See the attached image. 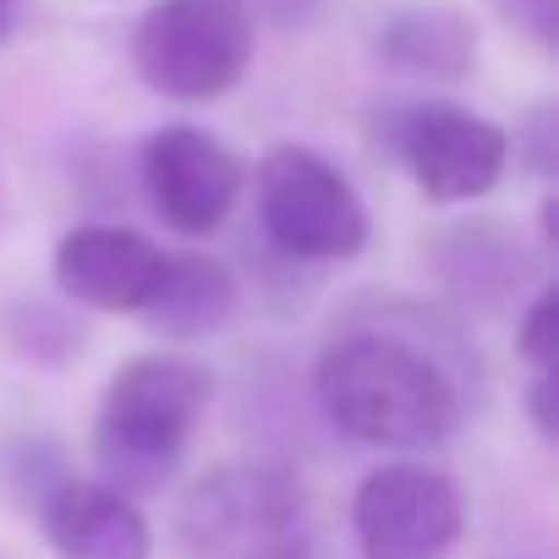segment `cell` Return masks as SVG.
Listing matches in <instances>:
<instances>
[{
	"instance_id": "cell-1",
	"label": "cell",
	"mask_w": 559,
	"mask_h": 559,
	"mask_svg": "<svg viewBox=\"0 0 559 559\" xmlns=\"http://www.w3.org/2000/svg\"><path fill=\"white\" fill-rule=\"evenodd\" d=\"M324 417L373 450H428L461 423V390L423 346L379 330H357L324 346L313 368Z\"/></svg>"
},
{
	"instance_id": "cell-2",
	"label": "cell",
	"mask_w": 559,
	"mask_h": 559,
	"mask_svg": "<svg viewBox=\"0 0 559 559\" xmlns=\"http://www.w3.org/2000/svg\"><path fill=\"white\" fill-rule=\"evenodd\" d=\"M214 406V373L187 352H143L127 357L94 417V461L99 477L121 493H154L181 466L198 423Z\"/></svg>"
},
{
	"instance_id": "cell-3",
	"label": "cell",
	"mask_w": 559,
	"mask_h": 559,
	"mask_svg": "<svg viewBox=\"0 0 559 559\" xmlns=\"http://www.w3.org/2000/svg\"><path fill=\"white\" fill-rule=\"evenodd\" d=\"M192 559H308L313 526L302 483L269 461H225L203 472L176 515Z\"/></svg>"
},
{
	"instance_id": "cell-4",
	"label": "cell",
	"mask_w": 559,
	"mask_h": 559,
	"mask_svg": "<svg viewBox=\"0 0 559 559\" xmlns=\"http://www.w3.org/2000/svg\"><path fill=\"white\" fill-rule=\"evenodd\" d=\"M258 50L247 0H159L132 34L138 78L176 105L225 99Z\"/></svg>"
},
{
	"instance_id": "cell-5",
	"label": "cell",
	"mask_w": 559,
	"mask_h": 559,
	"mask_svg": "<svg viewBox=\"0 0 559 559\" xmlns=\"http://www.w3.org/2000/svg\"><path fill=\"white\" fill-rule=\"evenodd\" d=\"M258 225L263 236L302 263H346L368 247L362 192L308 143H274L258 170Z\"/></svg>"
},
{
	"instance_id": "cell-6",
	"label": "cell",
	"mask_w": 559,
	"mask_h": 559,
	"mask_svg": "<svg viewBox=\"0 0 559 559\" xmlns=\"http://www.w3.org/2000/svg\"><path fill=\"white\" fill-rule=\"evenodd\" d=\"M395 159L433 203H477L510 170V132L466 105L417 99L395 116Z\"/></svg>"
},
{
	"instance_id": "cell-7",
	"label": "cell",
	"mask_w": 559,
	"mask_h": 559,
	"mask_svg": "<svg viewBox=\"0 0 559 559\" xmlns=\"http://www.w3.org/2000/svg\"><path fill=\"white\" fill-rule=\"evenodd\" d=\"M466 526L461 488L417 461L373 466L352 499V532L362 559H450Z\"/></svg>"
},
{
	"instance_id": "cell-8",
	"label": "cell",
	"mask_w": 559,
	"mask_h": 559,
	"mask_svg": "<svg viewBox=\"0 0 559 559\" xmlns=\"http://www.w3.org/2000/svg\"><path fill=\"white\" fill-rule=\"evenodd\" d=\"M138 170H143L148 209L176 236H192V241L214 236L230 219V209H236V198L247 187L241 159L219 138H209L203 127H187V121L159 127L143 143V165Z\"/></svg>"
},
{
	"instance_id": "cell-9",
	"label": "cell",
	"mask_w": 559,
	"mask_h": 559,
	"mask_svg": "<svg viewBox=\"0 0 559 559\" xmlns=\"http://www.w3.org/2000/svg\"><path fill=\"white\" fill-rule=\"evenodd\" d=\"M165 247L132 225H72L56 241V292L88 313H127L138 319L159 292Z\"/></svg>"
},
{
	"instance_id": "cell-10",
	"label": "cell",
	"mask_w": 559,
	"mask_h": 559,
	"mask_svg": "<svg viewBox=\"0 0 559 559\" xmlns=\"http://www.w3.org/2000/svg\"><path fill=\"white\" fill-rule=\"evenodd\" d=\"M39 526L56 559H154L148 515L105 477H67L39 499Z\"/></svg>"
},
{
	"instance_id": "cell-11",
	"label": "cell",
	"mask_w": 559,
	"mask_h": 559,
	"mask_svg": "<svg viewBox=\"0 0 559 559\" xmlns=\"http://www.w3.org/2000/svg\"><path fill=\"white\" fill-rule=\"evenodd\" d=\"M241 308V286L236 274L209 258V252H170L165 258V274H159V292L148 297V308L138 313L159 341H176V346H192V341H209L219 335Z\"/></svg>"
},
{
	"instance_id": "cell-12",
	"label": "cell",
	"mask_w": 559,
	"mask_h": 559,
	"mask_svg": "<svg viewBox=\"0 0 559 559\" xmlns=\"http://www.w3.org/2000/svg\"><path fill=\"white\" fill-rule=\"evenodd\" d=\"M379 50L395 72L428 83H461L477 61V28L450 0H412L379 28Z\"/></svg>"
},
{
	"instance_id": "cell-13",
	"label": "cell",
	"mask_w": 559,
	"mask_h": 559,
	"mask_svg": "<svg viewBox=\"0 0 559 559\" xmlns=\"http://www.w3.org/2000/svg\"><path fill=\"white\" fill-rule=\"evenodd\" d=\"M433 263L444 274V286L455 297H466V302H499L526 280L521 247L499 225H455V230H444L433 241Z\"/></svg>"
},
{
	"instance_id": "cell-14",
	"label": "cell",
	"mask_w": 559,
	"mask_h": 559,
	"mask_svg": "<svg viewBox=\"0 0 559 559\" xmlns=\"http://www.w3.org/2000/svg\"><path fill=\"white\" fill-rule=\"evenodd\" d=\"M0 346L34 368H72L88 352V324L67 297L28 292L0 308Z\"/></svg>"
},
{
	"instance_id": "cell-15",
	"label": "cell",
	"mask_w": 559,
	"mask_h": 559,
	"mask_svg": "<svg viewBox=\"0 0 559 559\" xmlns=\"http://www.w3.org/2000/svg\"><path fill=\"white\" fill-rule=\"evenodd\" d=\"M515 352L532 373H554V362H559V292L554 286H543L526 302V313L515 324Z\"/></svg>"
},
{
	"instance_id": "cell-16",
	"label": "cell",
	"mask_w": 559,
	"mask_h": 559,
	"mask_svg": "<svg viewBox=\"0 0 559 559\" xmlns=\"http://www.w3.org/2000/svg\"><path fill=\"white\" fill-rule=\"evenodd\" d=\"M515 159L532 170V176H554L559 170V110L554 105H532L526 121L515 127Z\"/></svg>"
},
{
	"instance_id": "cell-17",
	"label": "cell",
	"mask_w": 559,
	"mask_h": 559,
	"mask_svg": "<svg viewBox=\"0 0 559 559\" xmlns=\"http://www.w3.org/2000/svg\"><path fill=\"white\" fill-rule=\"evenodd\" d=\"M488 7H493L510 28H521L532 45L554 50V34H559V0H488Z\"/></svg>"
},
{
	"instance_id": "cell-18",
	"label": "cell",
	"mask_w": 559,
	"mask_h": 559,
	"mask_svg": "<svg viewBox=\"0 0 559 559\" xmlns=\"http://www.w3.org/2000/svg\"><path fill=\"white\" fill-rule=\"evenodd\" d=\"M554 373H532V384H526V417H532V428H537V439L543 444H554V433H559V417H554Z\"/></svg>"
},
{
	"instance_id": "cell-19",
	"label": "cell",
	"mask_w": 559,
	"mask_h": 559,
	"mask_svg": "<svg viewBox=\"0 0 559 559\" xmlns=\"http://www.w3.org/2000/svg\"><path fill=\"white\" fill-rule=\"evenodd\" d=\"M537 214H543V241H548V247H559V198H554V192H543V209H537Z\"/></svg>"
},
{
	"instance_id": "cell-20",
	"label": "cell",
	"mask_w": 559,
	"mask_h": 559,
	"mask_svg": "<svg viewBox=\"0 0 559 559\" xmlns=\"http://www.w3.org/2000/svg\"><path fill=\"white\" fill-rule=\"evenodd\" d=\"M17 17H23V0H0V39L17 28Z\"/></svg>"
}]
</instances>
